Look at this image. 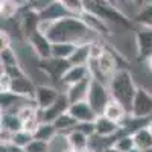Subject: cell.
<instances>
[{"label":"cell","mask_w":152,"mask_h":152,"mask_svg":"<svg viewBox=\"0 0 152 152\" xmlns=\"http://www.w3.org/2000/svg\"><path fill=\"white\" fill-rule=\"evenodd\" d=\"M72 67V62L64 58H55L50 56L47 59H38V70L43 72L47 78L52 81V85L61 87L62 78Z\"/></svg>","instance_id":"4"},{"label":"cell","mask_w":152,"mask_h":152,"mask_svg":"<svg viewBox=\"0 0 152 152\" xmlns=\"http://www.w3.org/2000/svg\"><path fill=\"white\" fill-rule=\"evenodd\" d=\"M28 44H29L34 55L38 59H47V58L52 56V46H53V43L50 41V38L44 32H41V31L35 32L31 38H28Z\"/></svg>","instance_id":"9"},{"label":"cell","mask_w":152,"mask_h":152,"mask_svg":"<svg viewBox=\"0 0 152 152\" xmlns=\"http://www.w3.org/2000/svg\"><path fill=\"white\" fill-rule=\"evenodd\" d=\"M84 6L87 12L97 15L99 18L105 20L110 24L120 26L125 31L132 28V21L110 0H84Z\"/></svg>","instance_id":"3"},{"label":"cell","mask_w":152,"mask_h":152,"mask_svg":"<svg viewBox=\"0 0 152 152\" xmlns=\"http://www.w3.org/2000/svg\"><path fill=\"white\" fill-rule=\"evenodd\" d=\"M0 41H2V47H0V50L6 49V47H11L12 38H11V35H9V32L6 29H2V32H0Z\"/></svg>","instance_id":"38"},{"label":"cell","mask_w":152,"mask_h":152,"mask_svg":"<svg viewBox=\"0 0 152 152\" xmlns=\"http://www.w3.org/2000/svg\"><path fill=\"white\" fill-rule=\"evenodd\" d=\"M0 64H2V69H9V67L20 66L17 53H15V50L12 49V46L0 50Z\"/></svg>","instance_id":"30"},{"label":"cell","mask_w":152,"mask_h":152,"mask_svg":"<svg viewBox=\"0 0 152 152\" xmlns=\"http://www.w3.org/2000/svg\"><path fill=\"white\" fill-rule=\"evenodd\" d=\"M114 146H116L119 151H122V152H131L132 149H135V142H134L132 134L123 132L120 129V132L116 137V142H114Z\"/></svg>","instance_id":"28"},{"label":"cell","mask_w":152,"mask_h":152,"mask_svg":"<svg viewBox=\"0 0 152 152\" xmlns=\"http://www.w3.org/2000/svg\"><path fill=\"white\" fill-rule=\"evenodd\" d=\"M53 125H55V128L58 129L59 134L67 135L69 132H72L73 129H76L78 120H76V119L72 116V114L67 111V113H64V114H61V116L53 122Z\"/></svg>","instance_id":"25"},{"label":"cell","mask_w":152,"mask_h":152,"mask_svg":"<svg viewBox=\"0 0 152 152\" xmlns=\"http://www.w3.org/2000/svg\"><path fill=\"white\" fill-rule=\"evenodd\" d=\"M134 142H135V148L140 149L143 152H149L152 151V134L149 132V129L146 126L137 129L135 132H132Z\"/></svg>","instance_id":"24"},{"label":"cell","mask_w":152,"mask_h":152,"mask_svg":"<svg viewBox=\"0 0 152 152\" xmlns=\"http://www.w3.org/2000/svg\"><path fill=\"white\" fill-rule=\"evenodd\" d=\"M90 84H91V76H88L87 79L73 84L69 88H66V94L70 100V104H76V102H82V100H87L88 97V91H90Z\"/></svg>","instance_id":"16"},{"label":"cell","mask_w":152,"mask_h":152,"mask_svg":"<svg viewBox=\"0 0 152 152\" xmlns=\"http://www.w3.org/2000/svg\"><path fill=\"white\" fill-rule=\"evenodd\" d=\"M76 47L78 46L72 44V43H53V46H52V56L70 59V56L75 53Z\"/></svg>","instance_id":"29"},{"label":"cell","mask_w":152,"mask_h":152,"mask_svg":"<svg viewBox=\"0 0 152 152\" xmlns=\"http://www.w3.org/2000/svg\"><path fill=\"white\" fill-rule=\"evenodd\" d=\"M91 59V44H82L78 46L75 50V53L70 56L72 66H88V62Z\"/></svg>","instance_id":"26"},{"label":"cell","mask_w":152,"mask_h":152,"mask_svg":"<svg viewBox=\"0 0 152 152\" xmlns=\"http://www.w3.org/2000/svg\"><path fill=\"white\" fill-rule=\"evenodd\" d=\"M64 5V8L70 12L72 15H81L85 12V6H84V0H58Z\"/></svg>","instance_id":"32"},{"label":"cell","mask_w":152,"mask_h":152,"mask_svg":"<svg viewBox=\"0 0 152 152\" xmlns=\"http://www.w3.org/2000/svg\"><path fill=\"white\" fill-rule=\"evenodd\" d=\"M110 2H111V3H114V0H110ZM114 5H116V3H114Z\"/></svg>","instance_id":"45"},{"label":"cell","mask_w":152,"mask_h":152,"mask_svg":"<svg viewBox=\"0 0 152 152\" xmlns=\"http://www.w3.org/2000/svg\"><path fill=\"white\" fill-rule=\"evenodd\" d=\"M69 113L78 120V123H84V122H94L97 119V113L91 108V105L82 100V102H76L72 104L69 108Z\"/></svg>","instance_id":"13"},{"label":"cell","mask_w":152,"mask_h":152,"mask_svg":"<svg viewBox=\"0 0 152 152\" xmlns=\"http://www.w3.org/2000/svg\"><path fill=\"white\" fill-rule=\"evenodd\" d=\"M66 142H67V148H72L76 152H84L90 146V137H87L78 129H73L66 135Z\"/></svg>","instance_id":"20"},{"label":"cell","mask_w":152,"mask_h":152,"mask_svg":"<svg viewBox=\"0 0 152 152\" xmlns=\"http://www.w3.org/2000/svg\"><path fill=\"white\" fill-rule=\"evenodd\" d=\"M76 129L81 131L82 134H85L87 137H93L96 135V126H94V122H84V123H78L76 125Z\"/></svg>","instance_id":"36"},{"label":"cell","mask_w":152,"mask_h":152,"mask_svg":"<svg viewBox=\"0 0 152 152\" xmlns=\"http://www.w3.org/2000/svg\"><path fill=\"white\" fill-rule=\"evenodd\" d=\"M40 23H41V15L40 12L31 9V8H23L21 15H20V32L23 37L31 38L35 32L40 31Z\"/></svg>","instance_id":"8"},{"label":"cell","mask_w":152,"mask_h":152,"mask_svg":"<svg viewBox=\"0 0 152 152\" xmlns=\"http://www.w3.org/2000/svg\"><path fill=\"white\" fill-rule=\"evenodd\" d=\"M131 152H143V151H140V149H137V148H135V149H132Z\"/></svg>","instance_id":"44"},{"label":"cell","mask_w":152,"mask_h":152,"mask_svg":"<svg viewBox=\"0 0 152 152\" xmlns=\"http://www.w3.org/2000/svg\"><path fill=\"white\" fill-rule=\"evenodd\" d=\"M111 99H113V96L110 91V87L104 82L94 79L91 76V84H90V91H88L87 102L97 113V116H100L104 113L105 107L108 105V102Z\"/></svg>","instance_id":"5"},{"label":"cell","mask_w":152,"mask_h":152,"mask_svg":"<svg viewBox=\"0 0 152 152\" xmlns=\"http://www.w3.org/2000/svg\"><path fill=\"white\" fill-rule=\"evenodd\" d=\"M79 17L85 21V24H87L88 28H90L91 31H94L97 35H100L102 38L113 35V31H111L110 23H107V21L102 20V18H99L97 15L90 14V12H87V11H85L84 14H81Z\"/></svg>","instance_id":"15"},{"label":"cell","mask_w":152,"mask_h":152,"mask_svg":"<svg viewBox=\"0 0 152 152\" xmlns=\"http://www.w3.org/2000/svg\"><path fill=\"white\" fill-rule=\"evenodd\" d=\"M132 21L142 29H152V2L145 3L142 8H138Z\"/></svg>","instance_id":"22"},{"label":"cell","mask_w":152,"mask_h":152,"mask_svg":"<svg viewBox=\"0 0 152 152\" xmlns=\"http://www.w3.org/2000/svg\"><path fill=\"white\" fill-rule=\"evenodd\" d=\"M151 114H152V91L146 87H138L129 116L134 119H148Z\"/></svg>","instance_id":"6"},{"label":"cell","mask_w":152,"mask_h":152,"mask_svg":"<svg viewBox=\"0 0 152 152\" xmlns=\"http://www.w3.org/2000/svg\"><path fill=\"white\" fill-rule=\"evenodd\" d=\"M110 91L113 99H116L117 102H120L125 110L131 114V108H132V102L137 93L138 85L134 81V76L128 69H120L116 75L111 78L110 84Z\"/></svg>","instance_id":"2"},{"label":"cell","mask_w":152,"mask_h":152,"mask_svg":"<svg viewBox=\"0 0 152 152\" xmlns=\"http://www.w3.org/2000/svg\"><path fill=\"white\" fill-rule=\"evenodd\" d=\"M64 93L58 88L56 85H37V90H35V97H34V102L37 105L38 110H47L52 104H55L58 97Z\"/></svg>","instance_id":"7"},{"label":"cell","mask_w":152,"mask_h":152,"mask_svg":"<svg viewBox=\"0 0 152 152\" xmlns=\"http://www.w3.org/2000/svg\"><path fill=\"white\" fill-rule=\"evenodd\" d=\"M129 2H131L132 5H135L137 8H142V6H143V5L146 3L145 0H129Z\"/></svg>","instance_id":"39"},{"label":"cell","mask_w":152,"mask_h":152,"mask_svg":"<svg viewBox=\"0 0 152 152\" xmlns=\"http://www.w3.org/2000/svg\"><path fill=\"white\" fill-rule=\"evenodd\" d=\"M40 31L44 32L52 43H72L76 46H82L102 40V37L91 31L78 15H67L56 21L41 20Z\"/></svg>","instance_id":"1"},{"label":"cell","mask_w":152,"mask_h":152,"mask_svg":"<svg viewBox=\"0 0 152 152\" xmlns=\"http://www.w3.org/2000/svg\"><path fill=\"white\" fill-rule=\"evenodd\" d=\"M50 149H52V143H47V142L34 138L32 143L24 149V152H50Z\"/></svg>","instance_id":"35"},{"label":"cell","mask_w":152,"mask_h":152,"mask_svg":"<svg viewBox=\"0 0 152 152\" xmlns=\"http://www.w3.org/2000/svg\"><path fill=\"white\" fill-rule=\"evenodd\" d=\"M40 15H41V20H44V21H56L62 17H67V15H72V14L64 8V5L61 2L52 0V2L40 12Z\"/></svg>","instance_id":"19"},{"label":"cell","mask_w":152,"mask_h":152,"mask_svg":"<svg viewBox=\"0 0 152 152\" xmlns=\"http://www.w3.org/2000/svg\"><path fill=\"white\" fill-rule=\"evenodd\" d=\"M58 135H59V132L55 128V125L49 123V122H41L40 126L37 128V131L34 132V137L37 140H43V142H47V143H53Z\"/></svg>","instance_id":"21"},{"label":"cell","mask_w":152,"mask_h":152,"mask_svg":"<svg viewBox=\"0 0 152 152\" xmlns=\"http://www.w3.org/2000/svg\"><path fill=\"white\" fill-rule=\"evenodd\" d=\"M34 138H35V137H34L32 132H29V131H26V129H20V131H17V132L12 134L11 145H14V146L20 148V149H26V148L32 143Z\"/></svg>","instance_id":"31"},{"label":"cell","mask_w":152,"mask_h":152,"mask_svg":"<svg viewBox=\"0 0 152 152\" xmlns=\"http://www.w3.org/2000/svg\"><path fill=\"white\" fill-rule=\"evenodd\" d=\"M104 152H122V151H119L114 145H110L108 148H105V149H104Z\"/></svg>","instance_id":"40"},{"label":"cell","mask_w":152,"mask_h":152,"mask_svg":"<svg viewBox=\"0 0 152 152\" xmlns=\"http://www.w3.org/2000/svg\"><path fill=\"white\" fill-rule=\"evenodd\" d=\"M61 152H76L75 149H72V148H66V149H62Z\"/></svg>","instance_id":"43"},{"label":"cell","mask_w":152,"mask_h":152,"mask_svg":"<svg viewBox=\"0 0 152 152\" xmlns=\"http://www.w3.org/2000/svg\"><path fill=\"white\" fill-rule=\"evenodd\" d=\"M35 90L37 85L32 82V79L28 76V73H23L20 76L12 78V84H11V91L17 94L21 99H31L34 100L35 97Z\"/></svg>","instance_id":"10"},{"label":"cell","mask_w":152,"mask_h":152,"mask_svg":"<svg viewBox=\"0 0 152 152\" xmlns=\"http://www.w3.org/2000/svg\"><path fill=\"white\" fill-rule=\"evenodd\" d=\"M20 11H21V5L17 0H0V15H2V20L14 18Z\"/></svg>","instance_id":"27"},{"label":"cell","mask_w":152,"mask_h":152,"mask_svg":"<svg viewBox=\"0 0 152 152\" xmlns=\"http://www.w3.org/2000/svg\"><path fill=\"white\" fill-rule=\"evenodd\" d=\"M94 126H96V135L97 137H104V138H110V137H116L120 129H122V125L116 123L110 120L105 116H97V119L94 120Z\"/></svg>","instance_id":"14"},{"label":"cell","mask_w":152,"mask_h":152,"mask_svg":"<svg viewBox=\"0 0 152 152\" xmlns=\"http://www.w3.org/2000/svg\"><path fill=\"white\" fill-rule=\"evenodd\" d=\"M88 76H91V72H90L88 66H72L69 69V72L64 75V78H62L61 87H64V91H66V88L87 79Z\"/></svg>","instance_id":"17"},{"label":"cell","mask_w":152,"mask_h":152,"mask_svg":"<svg viewBox=\"0 0 152 152\" xmlns=\"http://www.w3.org/2000/svg\"><path fill=\"white\" fill-rule=\"evenodd\" d=\"M145 62H146V67H148V70L152 73V56H149V58H148Z\"/></svg>","instance_id":"41"},{"label":"cell","mask_w":152,"mask_h":152,"mask_svg":"<svg viewBox=\"0 0 152 152\" xmlns=\"http://www.w3.org/2000/svg\"><path fill=\"white\" fill-rule=\"evenodd\" d=\"M21 97H18L17 94H14L12 91H2L0 94V107H2V113L5 111H11V108L15 105L17 100H20Z\"/></svg>","instance_id":"33"},{"label":"cell","mask_w":152,"mask_h":152,"mask_svg":"<svg viewBox=\"0 0 152 152\" xmlns=\"http://www.w3.org/2000/svg\"><path fill=\"white\" fill-rule=\"evenodd\" d=\"M70 105H72V104H70V100H69L67 94L62 93V94L58 97L56 102L52 104L47 110H40V119H41V122L53 123V122L61 116V114H64V113L69 111Z\"/></svg>","instance_id":"11"},{"label":"cell","mask_w":152,"mask_h":152,"mask_svg":"<svg viewBox=\"0 0 152 152\" xmlns=\"http://www.w3.org/2000/svg\"><path fill=\"white\" fill-rule=\"evenodd\" d=\"M0 125H2V129H6L9 132H17L20 129H23V122L18 117L17 111L12 113V111H5L2 113V120H0Z\"/></svg>","instance_id":"23"},{"label":"cell","mask_w":152,"mask_h":152,"mask_svg":"<svg viewBox=\"0 0 152 152\" xmlns=\"http://www.w3.org/2000/svg\"><path fill=\"white\" fill-rule=\"evenodd\" d=\"M17 114H18V117L21 119V122H28L34 117H37L38 114H40V110L37 108V105H23L17 110Z\"/></svg>","instance_id":"34"},{"label":"cell","mask_w":152,"mask_h":152,"mask_svg":"<svg viewBox=\"0 0 152 152\" xmlns=\"http://www.w3.org/2000/svg\"><path fill=\"white\" fill-rule=\"evenodd\" d=\"M134 43L138 59L146 61L149 56H152V29L140 28V31H135Z\"/></svg>","instance_id":"12"},{"label":"cell","mask_w":152,"mask_h":152,"mask_svg":"<svg viewBox=\"0 0 152 152\" xmlns=\"http://www.w3.org/2000/svg\"><path fill=\"white\" fill-rule=\"evenodd\" d=\"M146 128H148V129H149V132L152 134V119H151V120L148 122V125H146Z\"/></svg>","instance_id":"42"},{"label":"cell","mask_w":152,"mask_h":152,"mask_svg":"<svg viewBox=\"0 0 152 152\" xmlns=\"http://www.w3.org/2000/svg\"><path fill=\"white\" fill-rule=\"evenodd\" d=\"M11 84H12L11 76L5 72L0 73V90L2 91H11Z\"/></svg>","instance_id":"37"},{"label":"cell","mask_w":152,"mask_h":152,"mask_svg":"<svg viewBox=\"0 0 152 152\" xmlns=\"http://www.w3.org/2000/svg\"><path fill=\"white\" fill-rule=\"evenodd\" d=\"M102 116L108 117L110 120L116 122V123L123 125L125 120L129 117V113L125 110V107H123L120 102H117L116 99H111L110 102H108V105L105 107V110H104V113H102Z\"/></svg>","instance_id":"18"}]
</instances>
